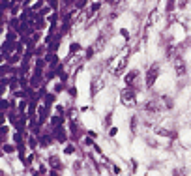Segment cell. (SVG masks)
<instances>
[{"label": "cell", "instance_id": "cell-1", "mask_svg": "<svg viewBox=\"0 0 191 176\" xmlns=\"http://www.w3.org/2000/svg\"><path fill=\"white\" fill-rule=\"evenodd\" d=\"M120 97H122V103L126 107H135V103H137V100H135V92L131 90V88H124Z\"/></svg>", "mask_w": 191, "mask_h": 176}, {"label": "cell", "instance_id": "cell-2", "mask_svg": "<svg viewBox=\"0 0 191 176\" xmlns=\"http://www.w3.org/2000/svg\"><path fill=\"white\" fill-rule=\"evenodd\" d=\"M157 75H159V66L154 64L152 68L146 71V88H152V86H154V83H155V79H157Z\"/></svg>", "mask_w": 191, "mask_h": 176}, {"label": "cell", "instance_id": "cell-3", "mask_svg": "<svg viewBox=\"0 0 191 176\" xmlns=\"http://www.w3.org/2000/svg\"><path fill=\"white\" fill-rule=\"evenodd\" d=\"M161 109H163V105H161L159 100H148L144 103V111L146 113H161Z\"/></svg>", "mask_w": 191, "mask_h": 176}, {"label": "cell", "instance_id": "cell-4", "mask_svg": "<svg viewBox=\"0 0 191 176\" xmlns=\"http://www.w3.org/2000/svg\"><path fill=\"white\" fill-rule=\"evenodd\" d=\"M172 66H174V71H176V75H178V77H184V75H186L187 68H186V62H184V58H180V56H174V60H172Z\"/></svg>", "mask_w": 191, "mask_h": 176}, {"label": "cell", "instance_id": "cell-5", "mask_svg": "<svg viewBox=\"0 0 191 176\" xmlns=\"http://www.w3.org/2000/svg\"><path fill=\"white\" fill-rule=\"evenodd\" d=\"M126 66H128V56H122L118 60V64L114 66V75H122V71L126 69Z\"/></svg>", "mask_w": 191, "mask_h": 176}, {"label": "cell", "instance_id": "cell-6", "mask_svg": "<svg viewBox=\"0 0 191 176\" xmlns=\"http://www.w3.org/2000/svg\"><path fill=\"white\" fill-rule=\"evenodd\" d=\"M107 38H109V30L105 28L103 32H101V36L97 38V43H96V49H97V51H101V49L105 47V41H107Z\"/></svg>", "mask_w": 191, "mask_h": 176}, {"label": "cell", "instance_id": "cell-7", "mask_svg": "<svg viewBox=\"0 0 191 176\" xmlns=\"http://www.w3.org/2000/svg\"><path fill=\"white\" fill-rule=\"evenodd\" d=\"M49 165H51V167H54V169H60V161H58V157H56V156H51L49 157Z\"/></svg>", "mask_w": 191, "mask_h": 176}, {"label": "cell", "instance_id": "cell-8", "mask_svg": "<svg viewBox=\"0 0 191 176\" xmlns=\"http://www.w3.org/2000/svg\"><path fill=\"white\" fill-rule=\"evenodd\" d=\"M155 133H159L161 137H174L171 131H167V129H163V127H157V129H155Z\"/></svg>", "mask_w": 191, "mask_h": 176}, {"label": "cell", "instance_id": "cell-9", "mask_svg": "<svg viewBox=\"0 0 191 176\" xmlns=\"http://www.w3.org/2000/svg\"><path fill=\"white\" fill-rule=\"evenodd\" d=\"M137 75H139V71H129V75L126 77V83H133L135 79H137Z\"/></svg>", "mask_w": 191, "mask_h": 176}, {"label": "cell", "instance_id": "cell-10", "mask_svg": "<svg viewBox=\"0 0 191 176\" xmlns=\"http://www.w3.org/2000/svg\"><path fill=\"white\" fill-rule=\"evenodd\" d=\"M70 120H71V124L75 126V122H77V111H75V109H70Z\"/></svg>", "mask_w": 191, "mask_h": 176}, {"label": "cell", "instance_id": "cell-11", "mask_svg": "<svg viewBox=\"0 0 191 176\" xmlns=\"http://www.w3.org/2000/svg\"><path fill=\"white\" fill-rule=\"evenodd\" d=\"M131 133H133V135L137 133V116L131 118Z\"/></svg>", "mask_w": 191, "mask_h": 176}, {"label": "cell", "instance_id": "cell-12", "mask_svg": "<svg viewBox=\"0 0 191 176\" xmlns=\"http://www.w3.org/2000/svg\"><path fill=\"white\" fill-rule=\"evenodd\" d=\"M172 9H174V0H169V2H167V12L171 13Z\"/></svg>", "mask_w": 191, "mask_h": 176}, {"label": "cell", "instance_id": "cell-13", "mask_svg": "<svg viewBox=\"0 0 191 176\" xmlns=\"http://www.w3.org/2000/svg\"><path fill=\"white\" fill-rule=\"evenodd\" d=\"M163 101H165V107H167V109H171V107H172V101H171V97H163Z\"/></svg>", "mask_w": 191, "mask_h": 176}, {"label": "cell", "instance_id": "cell-14", "mask_svg": "<svg viewBox=\"0 0 191 176\" xmlns=\"http://www.w3.org/2000/svg\"><path fill=\"white\" fill-rule=\"evenodd\" d=\"M64 152H66V154H73V146H71V144H67V146L64 148Z\"/></svg>", "mask_w": 191, "mask_h": 176}, {"label": "cell", "instance_id": "cell-15", "mask_svg": "<svg viewBox=\"0 0 191 176\" xmlns=\"http://www.w3.org/2000/svg\"><path fill=\"white\" fill-rule=\"evenodd\" d=\"M97 9H99V4H94V6H92V9H90V12L94 13V12H97Z\"/></svg>", "mask_w": 191, "mask_h": 176}, {"label": "cell", "instance_id": "cell-16", "mask_svg": "<svg viewBox=\"0 0 191 176\" xmlns=\"http://www.w3.org/2000/svg\"><path fill=\"white\" fill-rule=\"evenodd\" d=\"M186 6V0H180V8H184Z\"/></svg>", "mask_w": 191, "mask_h": 176}, {"label": "cell", "instance_id": "cell-17", "mask_svg": "<svg viewBox=\"0 0 191 176\" xmlns=\"http://www.w3.org/2000/svg\"><path fill=\"white\" fill-rule=\"evenodd\" d=\"M118 2V0H111V4H116Z\"/></svg>", "mask_w": 191, "mask_h": 176}, {"label": "cell", "instance_id": "cell-18", "mask_svg": "<svg viewBox=\"0 0 191 176\" xmlns=\"http://www.w3.org/2000/svg\"><path fill=\"white\" fill-rule=\"evenodd\" d=\"M51 176H58V174H54V172H51Z\"/></svg>", "mask_w": 191, "mask_h": 176}]
</instances>
